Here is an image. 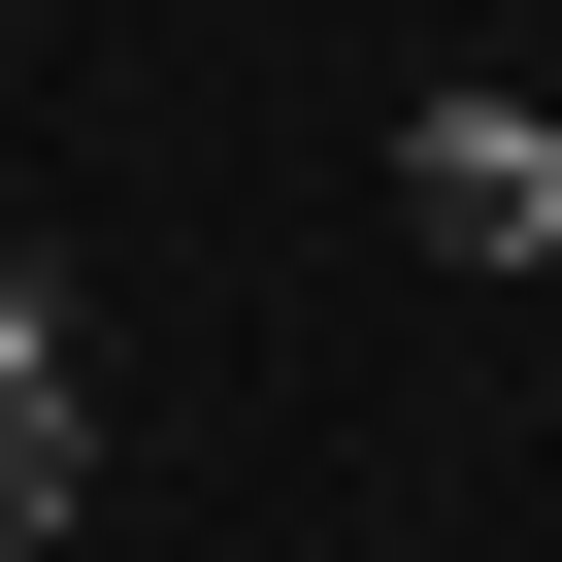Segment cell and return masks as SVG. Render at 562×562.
Segmentation results:
<instances>
[{
  "mask_svg": "<svg viewBox=\"0 0 562 562\" xmlns=\"http://www.w3.org/2000/svg\"><path fill=\"white\" fill-rule=\"evenodd\" d=\"M67 529H100V299L0 265V562H67Z\"/></svg>",
  "mask_w": 562,
  "mask_h": 562,
  "instance_id": "cell-1",
  "label": "cell"
},
{
  "mask_svg": "<svg viewBox=\"0 0 562 562\" xmlns=\"http://www.w3.org/2000/svg\"><path fill=\"white\" fill-rule=\"evenodd\" d=\"M397 232H430V265H562V133H529L496 67H463V100H397Z\"/></svg>",
  "mask_w": 562,
  "mask_h": 562,
  "instance_id": "cell-2",
  "label": "cell"
}]
</instances>
